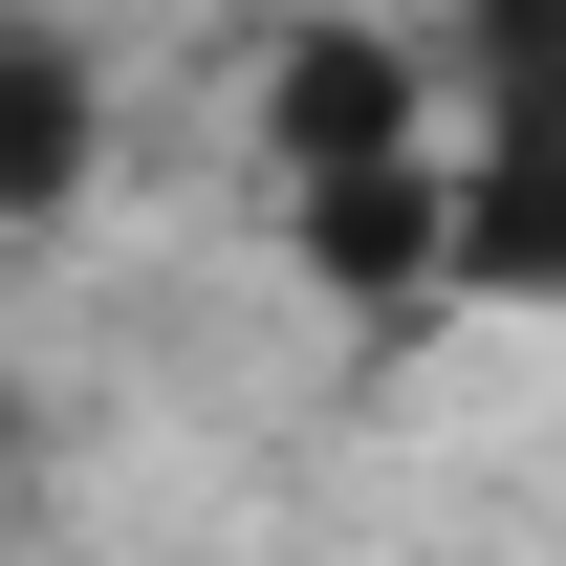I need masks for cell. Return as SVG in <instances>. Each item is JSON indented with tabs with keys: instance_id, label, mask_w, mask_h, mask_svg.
I'll return each mask as SVG.
<instances>
[{
	"instance_id": "cell-1",
	"label": "cell",
	"mask_w": 566,
	"mask_h": 566,
	"mask_svg": "<svg viewBox=\"0 0 566 566\" xmlns=\"http://www.w3.org/2000/svg\"><path fill=\"white\" fill-rule=\"evenodd\" d=\"M283 153H305V175H392V153H415V44L305 22V44H283Z\"/></svg>"
},
{
	"instance_id": "cell-2",
	"label": "cell",
	"mask_w": 566,
	"mask_h": 566,
	"mask_svg": "<svg viewBox=\"0 0 566 566\" xmlns=\"http://www.w3.org/2000/svg\"><path fill=\"white\" fill-rule=\"evenodd\" d=\"M305 262L349 283V305H436V175H305Z\"/></svg>"
},
{
	"instance_id": "cell-3",
	"label": "cell",
	"mask_w": 566,
	"mask_h": 566,
	"mask_svg": "<svg viewBox=\"0 0 566 566\" xmlns=\"http://www.w3.org/2000/svg\"><path fill=\"white\" fill-rule=\"evenodd\" d=\"M87 175V66L66 44H0V218H44Z\"/></svg>"
},
{
	"instance_id": "cell-4",
	"label": "cell",
	"mask_w": 566,
	"mask_h": 566,
	"mask_svg": "<svg viewBox=\"0 0 566 566\" xmlns=\"http://www.w3.org/2000/svg\"><path fill=\"white\" fill-rule=\"evenodd\" d=\"M480 87H501V132H545V0H480Z\"/></svg>"
}]
</instances>
